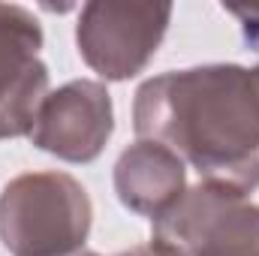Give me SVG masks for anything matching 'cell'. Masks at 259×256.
<instances>
[{
    "label": "cell",
    "mask_w": 259,
    "mask_h": 256,
    "mask_svg": "<svg viewBox=\"0 0 259 256\" xmlns=\"http://www.w3.org/2000/svg\"><path fill=\"white\" fill-rule=\"evenodd\" d=\"M133 130L175 151L202 184L235 193L259 187V64L172 69L139 84Z\"/></svg>",
    "instance_id": "obj_1"
},
{
    "label": "cell",
    "mask_w": 259,
    "mask_h": 256,
    "mask_svg": "<svg viewBox=\"0 0 259 256\" xmlns=\"http://www.w3.org/2000/svg\"><path fill=\"white\" fill-rule=\"evenodd\" d=\"M91 223V196L66 172H24L0 193V241L12 256L75 253Z\"/></svg>",
    "instance_id": "obj_2"
},
{
    "label": "cell",
    "mask_w": 259,
    "mask_h": 256,
    "mask_svg": "<svg viewBox=\"0 0 259 256\" xmlns=\"http://www.w3.org/2000/svg\"><path fill=\"white\" fill-rule=\"evenodd\" d=\"M172 21V3H84L75 24L81 61L106 81L139 75L157 55Z\"/></svg>",
    "instance_id": "obj_3"
},
{
    "label": "cell",
    "mask_w": 259,
    "mask_h": 256,
    "mask_svg": "<svg viewBox=\"0 0 259 256\" xmlns=\"http://www.w3.org/2000/svg\"><path fill=\"white\" fill-rule=\"evenodd\" d=\"M154 238L181 256H259V205L244 193L199 184L154 220Z\"/></svg>",
    "instance_id": "obj_4"
},
{
    "label": "cell",
    "mask_w": 259,
    "mask_h": 256,
    "mask_svg": "<svg viewBox=\"0 0 259 256\" xmlns=\"http://www.w3.org/2000/svg\"><path fill=\"white\" fill-rule=\"evenodd\" d=\"M112 133L115 106L109 88L103 81L75 78L49 91L33 118L30 142L64 163H91L103 154Z\"/></svg>",
    "instance_id": "obj_5"
},
{
    "label": "cell",
    "mask_w": 259,
    "mask_h": 256,
    "mask_svg": "<svg viewBox=\"0 0 259 256\" xmlns=\"http://www.w3.org/2000/svg\"><path fill=\"white\" fill-rule=\"evenodd\" d=\"M42 27L18 3H0V142L30 136L49 97V66L39 61Z\"/></svg>",
    "instance_id": "obj_6"
},
{
    "label": "cell",
    "mask_w": 259,
    "mask_h": 256,
    "mask_svg": "<svg viewBox=\"0 0 259 256\" xmlns=\"http://www.w3.org/2000/svg\"><path fill=\"white\" fill-rule=\"evenodd\" d=\"M115 193L124 208L154 223L187 193V163L160 142L136 139L115 163Z\"/></svg>",
    "instance_id": "obj_7"
},
{
    "label": "cell",
    "mask_w": 259,
    "mask_h": 256,
    "mask_svg": "<svg viewBox=\"0 0 259 256\" xmlns=\"http://www.w3.org/2000/svg\"><path fill=\"white\" fill-rule=\"evenodd\" d=\"M226 12H232L238 21H241V30H244V39L250 46H259V6H223Z\"/></svg>",
    "instance_id": "obj_8"
},
{
    "label": "cell",
    "mask_w": 259,
    "mask_h": 256,
    "mask_svg": "<svg viewBox=\"0 0 259 256\" xmlns=\"http://www.w3.org/2000/svg\"><path fill=\"white\" fill-rule=\"evenodd\" d=\"M118 256H181L175 247H169V244H163V241H157V238H151L148 244H139V247H130L124 253Z\"/></svg>",
    "instance_id": "obj_9"
},
{
    "label": "cell",
    "mask_w": 259,
    "mask_h": 256,
    "mask_svg": "<svg viewBox=\"0 0 259 256\" xmlns=\"http://www.w3.org/2000/svg\"><path fill=\"white\" fill-rule=\"evenodd\" d=\"M69 256H100V253H94V250H88V247H81V250H75V253H69Z\"/></svg>",
    "instance_id": "obj_10"
}]
</instances>
